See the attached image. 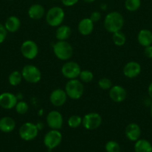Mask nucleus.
<instances>
[{
    "instance_id": "nucleus-1",
    "label": "nucleus",
    "mask_w": 152,
    "mask_h": 152,
    "mask_svg": "<svg viewBox=\"0 0 152 152\" xmlns=\"http://www.w3.org/2000/svg\"><path fill=\"white\" fill-rule=\"evenodd\" d=\"M125 24L123 16L117 11H112L104 18V27L108 32L113 34L121 31Z\"/></svg>"
},
{
    "instance_id": "nucleus-2",
    "label": "nucleus",
    "mask_w": 152,
    "mask_h": 152,
    "mask_svg": "<svg viewBox=\"0 0 152 152\" xmlns=\"http://www.w3.org/2000/svg\"><path fill=\"white\" fill-rule=\"evenodd\" d=\"M52 48L56 57L61 60H68L73 55L72 46L66 40H58L53 45Z\"/></svg>"
},
{
    "instance_id": "nucleus-3",
    "label": "nucleus",
    "mask_w": 152,
    "mask_h": 152,
    "mask_svg": "<svg viewBox=\"0 0 152 152\" xmlns=\"http://www.w3.org/2000/svg\"><path fill=\"white\" fill-rule=\"evenodd\" d=\"M65 91L68 97L72 99H78L83 94L84 88L80 80L74 79L67 82L65 86Z\"/></svg>"
},
{
    "instance_id": "nucleus-4",
    "label": "nucleus",
    "mask_w": 152,
    "mask_h": 152,
    "mask_svg": "<svg viewBox=\"0 0 152 152\" xmlns=\"http://www.w3.org/2000/svg\"><path fill=\"white\" fill-rule=\"evenodd\" d=\"M65 18V13L61 7H51L46 13V20L49 25L52 27H58L62 24Z\"/></svg>"
},
{
    "instance_id": "nucleus-5",
    "label": "nucleus",
    "mask_w": 152,
    "mask_h": 152,
    "mask_svg": "<svg viewBox=\"0 0 152 152\" xmlns=\"http://www.w3.org/2000/svg\"><path fill=\"white\" fill-rule=\"evenodd\" d=\"M22 78L26 82L32 84L39 83L41 80L42 74L40 70L37 66L33 65H27L22 68Z\"/></svg>"
},
{
    "instance_id": "nucleus-6",
    "label": "nucleus",
    "mask_w": 152,
    "mask_h": 152,
    "mask_svg": "<svg viewBox=\"0 0 152 152\" xmlns=\"http://www.w3.org/2000/svg\"><path fill=\"white\" fill-rule=\"evenodd\" d=\"M38 131L39 129L37 125L34 124L33 123L27 122L23 123L19 128V134L23 140L31 141L37 137Z\"/></svg>"
},
{
    "instance_id": "nucleus-7",
    "label": "nucleus",
    "mask_w": 152,
    "mask_h": 152,
    "mask_svg": "<svg viewBox=\"0 0 152 152\" xmlns=\"http://www.w3.org/2000/svg\"><path fill=\"white\" fill-rule=\"evenodd\" d=\"M62 134L58 130L52 129L46 134L43 139V143L49 150H52L58 147L62 141Z\"/></svg>"
},
{
    "instance_id": "nucleus-8",
    "label": "nucleus",
    "mask_w": 152,
    "mask_h": 152,
    "mask_svg": "<svg viewBox=\"0 0 152 152\" xmlns=\"http://www.w3.org/2000/svg\"><path fill=\"white\" fill-rule=\"evenodd\" d=\"M102 123V118L98 113L91 112L86 114L82 118V126L87 130H95L100 127Z\"/></svg>"
},
{
    "instance_id": "nucleus-9",
    "label": "nucleus",
    "mask_w": 152,
    "mask_h": 152,
    "mask_svg": "<svg viewBox=\"0 0 152 152\" xmlns=\"http://www.w3.org/2000/svg\"><path fill=\"white\" fill-rule=\"evenodd\" d=\"M81 68L77 62L69 61L64 64L61 68V73L65 78L68 80H74L79 77Z\"/></svg>"
},
{
    "instance_id": "nucleus-10",
    "label": "nucleus",
    "mask_w": 152,
    "mask_h": 152,
    "mask_svg": "<svg viewBox=\"0 0 152 152\" xmlns=\"http://www.w3.org/2000/svg\"><path fill=\"white\" fill-rule=\"evenodd\" d=\"M20 50L24 57L28 59H34L38 54L39 48L37 43L33 40L28 39L22 42Z\"/></svg>"
},
{
    "instance_id": "nucleus-11",
    "label": "nucleus",
    "mask_w": 152,
    "mask_h": 152,
    "mask_svg": "<svg viewBox=\"0 0 152 152\" xmlns=\"http://www.w3.org/2000/svg\"><path fill=\"white\" fill-rule=\"evenodd\" d=\"M46 123L50 129L59 130L62 128L63 124V118L62 114L59 111L55 110L50 111L46 117Z\"/></svg>"
},
{
    "instance_id": "nucleus-12",
    "label": "nucleus",
    "mask_w": 152,
    "mask_h": 152,
    "mask_svg": "<svg viewBox=\"0 0 152 152\" xmlns=\"http://www.w3.org/2000/svg\"><path fill=\"white\" fill-rule=\"evenodd\" d=\"M67 97L68 96H67L65 90H63L61 88H57L51 93L50 96H49V100L54 106L61 107L66 103Z\"/></svg>"
},
{
    "instance_id": "nucleus-13",
    "label": "nucleus",
    "mask_w": 152,
    "mask_h": 152,
    "mask_svg": "<svg viewBox=\"0 0 152 152\" xmlns=\"http://www.w3.org/2000/svg\"><path fill=\"white\" fill-rule=\"evenodd\" d=\"M18 102L16 95L10 92H4L0 94V106L4 109H12L15 108Z\"/></svg>"
},
{
    "instance_id": "nucleus-14",
    "label": "nucleus",
    "mask_w": 152,
    "mask_h": 152,
    "mask_svg": "<svg viewBox=\"0 0 152 152\" xmlns=\"http://www.w3.org/2000/svg\"><path fill=\"white\" fill-rule=\"evenodd\" d=\"M142 71V67L139 62L131 61L125 64L123 68V74L126 77L130 79L138 77Z\"/></svg>"
},
{
    "instance_id": "nucleus-15",
    "label": "nucleus",
    "mask_w": 152,
    "mask_h": 152,
    "mask_svg": "<svg viewBox=\"0 0 152 152\" xmlns=\"http://www.w3.org/2000/svg\"><path fill=\"white\" fill-rule=\"evenodd\" d=\"M110 99L115 102H122L126 99L127 91L122 86H113L109 91Z\"/></svg>"
},
{
    "instance_id": "nucleus-16",
    "label": "nucleus",
    "mask_w": 152,
    "mask_h": 152,
    "mask_svg": "<svg viewBox=\"0 0 152 152\" xmlns=\"http://www.w3.org/2000/svg\"><path fill=\"white\" fill-rule=\"evenodd\" d=\"M125 136H126V137L129 140L136 142L141 137L142 131L138 124H137L135 123H130V124H128L127 126L125 131Z\"/></svg>"
},
{
    "instance_id": "nucleus-17",
    "label": "nucleus",
    "mask_w": 152,
    "mask_h": 152,
    "mask_svg": "<svg viewBox=\"0 0 152 152\" xmlns=\"http://www.w3.org/2000/svg\"><path fill=\"white\" fill-rule=\"evenodd\" d=\"M79 33L83 36H88L93 31L94 22L89 18H84L79 22L77 25Z\"/></svg>"
},
{
    "instance_id": "nucleus-18",
    "label": "nucleus",
    "mask_w": 152,
    "mask_h": 152,
    "mask_svg": "<svg viewBox=\"0 0 152 152\" xmlns=\"http://www.w3.org/2000/svg\"><path fill=\"white\" fill-rule=\"evenodd\" d=\"M137 40L143 47L152 45V31L148 29H142L137 35Z\"/></svg>"
},
{
    "instance_id": "nucleus-19",
    "label": "nucleus",
    "mask_w": 152,
    "mask_h": 152,
    "mask_svg": "<svg viewBox=\"0 0 152 152\" xmlns=\"http://www.w3.org/2000/svg\"><path fill=\"white\" fill-rule=\"evenodd\" d=\"M16 127V122L10 117H4L0 119V131L4 133L13 132Z\"/></svg>"
},
{
    "instance_id": "nucleus-20",
    "label": "nucleus",
    "mask_w": 152,
    "mask_h": 152,
    "mask_svg": "<svg viewBox=\"0 0 152 152\" xmlns=\"http://www.w3.org/2000/svg\"><path fill=\"white\" fill-rule=\"evenodd\" d=\"M4 27L7 32L14 33L19 29L21 26L20 19L15 16H10L6 19Z\"/></svg>"
},
{
    "instance_id": "nucleus-21",
    "label": "nucleus",
    "mask_w": 152,
    "mask_h": 152,
    "mask_svg": "<svg viewBox=\"0 0 152 152\" xmlns=\"http://www.w3.org/2000/svg\"><path fill=\"white\" fill-rule=\"evenodd\" d=\"M28 14L31 19H34V20H37V19H41L44 16L45 9L40 4H32L29 7V9H28Z\"/></svg>"
},
{
    "instance_id": "nucleus-22",
    "label": "nucleus",
    "mask_w": 152,
    "mask_h": 152,
    "mask_svg": "<svg viewBox=\"0 0 152 152\" xmlns=\"http://www.w3.org/2000/svg\"><path fill=\"white\" fill-rule=\"evenodd\" d=\"M72 34V29L68 25H60L55 32V37L58 40H66Z\"/></svg>"
},
{
    "instance_id": "nucleus-23",
    "label": "nucleus",
    "mask_w": 152,
    "mask_h": 152,
    "mask_svg": "<svg viewBox=\"0 0 152 152\" xmlns=\"http://www.w3.org/2000/svg\"><path fill=\"white\" fill-rule=\"evenodd\" d=\"M135 152H152V145L149 141L144 139H139L134 145Z\"/></svg>"
},
{
    "instance_id": "nucleus-24",
    "label": "nucleus",
    "mask_w": 152,
    "mask_h": 152,
    "mask_svg": "<svg viewBox=\"0 0 152 152\" xmlns=\"http://www.w3.org/2000/svg\"><path fill=\"white\" fill-rule=\"evenodd\" d=\"M22 75L20 71H14L10 74L8 77V82L10 85L13 86H16L21 83L22 80Z\"/></svg>"
},
{
    "instance_id": "nucleus-25",
    "label": "nucleus",
    "mask_w": 152,
    "mask_h": 152,
    "mask_svg": "<svg viewBox=\"0 0 152 152\" xmlns=\"http://www.w3.org/2000/svg\"><path fill=\"white\" fill-rule=\"evenodd\" d=\"M112 40L116 46H123L126 42V37L123 32L119 31L113 33Z\"/></svg>"
},
{
    "instance_id": "nucleus-26",
    "label": "nucleus",
    "mask_w": 152,
    "mask_h": 152,
    "mask_svg": "<svg viewBox=\"0 0 152 152\" xmlns=\"http://www.w3.org/2000/svg\"><path fill=\"white\" fill-rule=\"evenodd\" d=\"M125 6L128 11H137L141 6V0H125Z\"/></svg>"
},
{
    "instance_id": "nucleus-27",
    "label": "nucleus",
    "mask_w": 152,
    "mask_h": 152,
    "mask_svg": "<svg viewBox=\"0 0 152 152\" xmlns=\"http://www.w3.org/2000/svg\"><path fill=\"white\" fill-rule=\"evenodd\" d=\"M79 78H80V81L83 83H91L92 80L94 79V74L92 71H89V70H83L80 71V74H79Z\"/></svg>"
},
{
    "instance_id": "nucleus-28",
    "label": "nucleus",
    "mask_w": 152,
    "mask_h": 152,
    "mask_svg": "<svg viewBox=\"0 0 152 152\" xmlns=\"http://www.w3.org/2000/svg\"><path fill=\"white\" fill-rule=\"evenodd\" d=\"M68 126L72 129H76L82 125V117L79 115H72L68 119Z\"/></svg>"
},
{
    "instance_id": "nucleus-29",
    "label": "nucleus",
    "mask_w": 152,
    "mask_h": 152,
    "mask_svg": "<svg viewBox=\"0 0 152 152\" xmlns=\"http://www.w3.org/2000/svg\"><path fill=\"white\" fill-rule=\"evenodd\" d=\"M105 150L107 152H120V145L117 142L113 140L108 141L105 145Z\"/></svg>"
},
{
    "instance_id": "nucleus-30",
    "label": "nucleus",
    "mask_w": 152,
    "mask_h": 152,
    "mask_svg": "<svg viewBox=\"0 0 152 152\" xmlns=\"http://www.w3.org/2000/svg\"><path fill=\"white\" fill-rule=\"evenodd\" d=\"M28 103L25 101H19V102H17L16 106H15V109H16V111L19 114H25L28 112Z\"/></svg>"
},
{
    "instance_id": "nucleus-31",
    "label": "nucleus",
    "mask_w": 152,
    "mask_h": 152,
    "mask_svg": "<svg viewBox=\"0 0 152 152\" xmlns=\"http://www.w3.org/2000/svg\"><path fill=\"white\" fill-rule=\"evenodd\" d=\"M98 85L102 90H110V88L113 86L112 81L108 78H101L98 80Z\"/></svg>"
},
{
    "instance_id": "nucleus-32",
    "label": "nucleus",
    "mask_w": 152,
    "mask_h": 152,
    "mask_svg": "<svg viewBox=\"0 0 152 152\" xmlns=\"http://www.w3.org/2000/svg\"><path fill=\"white\" fill-rule=\"evenodd\" d=\"M7 35V31L6 30L4 25L0 23V44L5 40Z\"/></svg>"
},
{
    "instance_id": "nucleus-33",
    "label": "nucleus",
    "mask_w": 152,
    "mask_h": 152,
    "mask_svg": "<svg viewBox=\"0 0 152 152\" xmlns=\"http://www.w3.org/2000/svg\"><path fill=\"white\" fill-rule=\"evenodd\" d=\"M89 19L92 21L93 22H97L100 20L101 19V13L98 11H94L91 13L90 17Z\"/></svg>"
},
{
    "instance_id": "nucleus-34",
    "label": "nucleus",
    "mask_w": 152,
    "mask_h": 152,
    "mask_svg": "<svg viewBox=\"0 0 152 152\" xmlns=\"http://www.w3.org/2000/svg\"><path fill=\"white\" fill-rule=\"evenodd\" d=\"M144 54L148 59H152V45L145 47Z\"/></svg>"
},
{
    "instance_id": "nucleus-35",
    "label": "nucleus",
    "mask_w": 152,
    "mask_h": 152,
    "mask_svg": "<svg viewBox=\"0 0 152 152\" xmlns=\"http://www.w3.org/2000/svg\"><path fill=\"white\" fill-rule=\"evenodd\" d=\"M79 0H61L63 4L66 7H71V6L75 5Z\"/></svg>"
},
{
    "instance_id": "nucleus-36",
    "label": "nucleus",
    "mask_w": 152,
    "mask_h": 152,
    "mask_svg": "<svg viewBox=\"0 0 152 152\" xmlns=\"http://www.w3.org/2000/svg\"><path fill=\"white\" fill-rule=\"evenodd\" d=\"M148 94L149 97L152 99V82L149 84L148 88Z\"/></svg>"
},
{
    "instance_id": "nucleus-37",
    "label": "nucleus",
    "mask_w": 152,
    "mask_h": 152,
    "mask_svg": "<svg viewBox=\"0 0 152 152\" xmlns=\"http://www.w3.org/2000/svg\"><path fill=\"white\" fill-rule=\"evenodd\" d=\"M101 8L103 9V10H105V9L107 8V4H101Z\"/></svg>"
},
{
    "instance_id": "nucleus-38",
    "label": "nucleus",
    "mask_w": 152,
    "mask_h": 152,
    "mask_svg": "<svg viewBox=\"0 0 152 152\" xmlns=\"http://www.w3.org/2000/svg\"><path fill=\"white\" fill-rule=\"evenodd\" d=\"M84 2H86V3H91V2H93L95 0H83Z\"/></svg>"
},
{
    "instance_id": "nucleus-39",
    "label": "nucleus",
    "mask_w": 152,
    "mask_h": 152,
    "mask_svg": "<svg viewBox=\"0 0 152 152\" xmlns=\"http://www.w3.org/2000/svg\"><path fill=\"white\" fill-rule=\"evenodd\" d=\"M150 113H151V117H152V104L151 105V109H150Z\"/></svg>"
},
{
    "instance_id": "nucleus-40",
    "label": "nucleus",
    "mask_w": 152,
    "mask_h": 152,
    "mask_svg": "<svg viewBox=\"0 0 152 152\" xmlns=\"http://www.w3.org/2000/svg\"><path fill=\"white\" fill-rule=\"evenodd\" d=\"M53 1H55V0H53Z\"/></svg>"
},
{
    "instance_id": "nucleus-41",
    "label": "nucleus",
    "mask_w": 152,
    "mask_h": 152,
    "mask_svg": "<svg viewBox=\"0 0 152 152\" xmlns=\"http://www.w3.org/2000/svg\"><path fill=\"white\" fill-rule=\"evenodd\" d=\"M10 1H11V0H10Z\"/></svg>"
}]
</instances>
